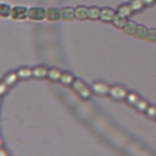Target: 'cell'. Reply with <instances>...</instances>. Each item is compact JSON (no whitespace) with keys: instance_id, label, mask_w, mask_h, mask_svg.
<instances>
[{"instance_id":"obj_1","label":"cell","mask_w":156,"mask_h":156,"mask_svg":"<svg viewBox=\"0 0 156 156\" xmlns=\"http://www.w3.org/2000/svg\"><path fill=\"white\" fill-rule=\"evenodd\" d=\"M45 15H46V10L39 6H33L28 9V18L32 21H41L45 20Z\"/></svg>"},{"instance_id":"obj_2","label":"cell","mask_w":156,"mask_h":156,"mask_svg":"<svg viewBox=\"0 0 156 156\" xmlns=\"http://www.w3.org/2000/svg\"><path fill=\"white\" fill-rule=\"evenodd\" d=\"M72 87H73L74 91H76L77 94H79L82 98L87 99V98L90 96V89H89L82 80H79V79H74V82L72 83Z\"/></svg>"},{"instance_id":"obj_3","label":"cell","mask_w":156,"mask_h":156,"mask_svg":"<svg viewBox=\"0 0 156 156\" xmlns=\"http://www.w3.org/2000/svg\"><path fill=\"white\" fill-rule=\"evenodd\" d=\"M28 17V9L24 6H13L11 11V18L22 21Z\"/></svg>"},{"instance_id":"obj_4","label":"cell","mask_w":156,"mask_h":156,"mask_svg":"<svg viewBox=\"0 0 156 156\" xmlns=\"http://www.w3.org/2000/svg\"><path fill=\"white\" fill-rule=\"evenodd\" d=\"M113 99H117V100H122L124 98L128 96L127 94V90L122 87H118V85H115L112 88H110V93H108Z\"/></svg>"},{"instance_id":"obj_5","label":"cell","mask_w":156,"mask_h":156,"mask_svg":"<svg viewBox=\"0 0 156 156\" xmlns=\"http://www.w3.org/2000/svg\"><path fill=\"white\" fill-rule=\"evenodd\" d=\"M60 18H61V10H58L56 7H50L46 10L45 20H48L49 22H56Z\"/></svg>"},{"instance_id":"obj_6","label":"cell","mask_w":156,"mask_h":156,"mask_svg":"<svg viewBox=\"0 0 156 156\" xmlns=\"http://www.w3.org/2000/svg\"><path fill=\"white\" fill-rule=\"evenodd\" d=\"M73 18H76V9H73L71 6H67V7H63L61 10V20L72 21Z\"/></svg>"},{"instance_id":"obj_7","label":"cell","mask_w":156,"mask_h":156,"mask_svg":"<svg viewBox=\"0 0 156 156\" xmlns=\"http://www.w3.org/2000/svg\"><path fill=\"white\" fill-rule=\"evenodd\" d=\"M116 12L111 7H102L101 9V16H100V20L104 21V22H111L115 17Z\"/></svg>"},{"instance_id":"obj_8","label":"cell","mask_w":156,"mask_h":156,"mask_svg":"<svg viewBox=\"0 0 156 156\" xmlns=\"http://www.w3.org/2000/svg\"><path fill=\"white\" fill-rule=\"evenodd\" d=\"M91 89L93 91H95L96 94H107L110 93V87L102 82H98V83H94L91 85Z\"/></svg>"},{"instance_id":"obj_9","label":"cell","mask_w":156,"mask_h":156,"mask_svg":"<svg viewBox=\"0 0 156 156\" xmlns=\"http://www.w3.org/2000/svg\"><path fill=\"white\" fill-rule=\"evenodd\" d=\"M127 22H128V21H127V17L119 15L118 12L115 15L113 20L111 21V23H112L115 27H117V28H124V26L127 24Z\"/></svg>"},{"instance_id":"obj_10","label":"cell","mask_w":156,"mask_h":156,"mask_svg":"<svg viewBox=\"0 0 156 156\" xmlns=\"http://www.w3.org/2000/svg\"><path fill=\"white\" fill-rule=\"evenodd\" d=\"M88 9H89V7L83 6V5L77 6V7H76V18L79 20V21L87 20V18H88Z\"/></svg>"},{"instance_id":"obj_11","label":"cell","mask_w":156,"mask_h":156,"mask_svg":"<svg viewBox=\"0 0 156 156\" xmlns=\"http://www.w3.org/2000/svg\"><path fill=\"white\" fill-rule=\"evenodd\" d=\"M117 12H118L119 15L124 16V17H128V16H130V15H132L133 9H132L130 4H122V5H119V6H118Z\"/></svg>"},{"instance_id":"obj_12","label":"cell","mask_w":156,"mask_h":156,"mask_svg":"<svg viewBox=\"0 0 156 156\" xmlns=\"http://www.w3.org/2000/svg\"><path fill=\"white\" fill-rule=\"evenodd\" d=\"M101 16V9L98 6H90L88 9V18L90 20H99Z\"/></svg>"},{"instance_id":"obj_13","label":"cell","mask_w":156,"mask_h":156,"mask_svg":"<svg viewBox=\"0 0 156 156\" xmlns=\"http://www.w3.org/2000/svg\"><path fill=\"white\" fill-rule=\"evenodd\" d=\"M136 28H138V24L134 22V21H128L127 24L124 26L123 30L126 34H129V35H134L135 32H136Z\"/></svg>"},{"instance_id":"obj_14","label":"cell","mask_w":156,"mask_h":156,"mask_svg":"<svg viewBox=\"0 0 156 156\" xmlns=\"http://www.w3.org/2000/svg\"><path fill=\"white\" fill-rule=\"evenodd\" d=\"M33 76L37 77V78H44V77H48V69L43 66H39V67H35L33 69Z\"/></svg>"},{"instance_id":"obj_15","label":"cell","mask_w":156,"mask_h":156,"mask_svg":"<svg viewBox=\"0 0 156 156\" xmlns=\"http://www.w3.org/2000/svg\"><path fill=\"white\" fill-rule=\"evenodd\" d=\"M11 11H12V7L9 4L2 2L0 5V16L1 17H9V16H11Z\"/></svg>"},{"instance_id":"obj_16","label":"cell","mask_w":156,"mask_h":156,"mask_svg":"<svg viewBox=\"0 0 156 156\" xmlns=\"http://www.w3.org/2000/svg\"><path fill=\"white\" fill-rule=\"evenodd\" d=\"M147 28L145 27V26H143V24H138V28H136V32H135V37L136 38H139V39H143V38H146V35H147Z\"/></svg>"},{"instance_id":"obj_17","label":"cell","mask_w":156,"mask_h":156,"mask_svg":"<svg viewBox=\"0 0 156 156\" xmlns=\"http://www.w3.org/2000/svg\"><path fill=\"white\" fill-rule=\"evenodd\" d=\"M62 73L57 69V68H50L48 71V78H50L51 80H60Z\"/></svg>"},{"instance_id":"obj_18","label":"cell","mask_w":156,"mask_h":156,"mask_svg":"<svg viewBox=\"0 0 156 156\" xmlns=\"http://www.w3.org/2000/svg\"><path fill=\"white\" fill-rule=\"evenodd\" d=\"M17 77H18L17 73H9V74L5 76V78H4V83H5L7 87H10V85H12V84L17 80Z\"/></svg>"},{"instance_id":"obj_19","label":"cell","mask_w":156,"mask_h":156,"mask_svg":"<svg viewBox=\"0 0 156 156\" xmlns=\"http://www.w3.org/2000/svg\"><path fill=\"white\" fill-rule=\"evenodd\" d=\"M60 80H61L63 84H71V83H73V82H74V77H73L71 73L65 72V73H62V76H61V78H60Z\"/></svg>"},{"instance_id":"obj_20","label":"cell","mask_w":156,"mask_h":156,"mask_svg":"<svg viewBox=\"0 0 156 156\" xmlns=\"http://www.w3.org/2000/svg\"><path fill=\"white\" fill-rule=\"evenodd\" d=\"M17 74H18L20 78L26 79V78H29L30 76H33V71H30L29 68H21V69L17 72Z\"/></svg>"},{"instance_id":"obj_21","label":"cell","mask_w":156,"mask_h":156,"mask_svg":"<svg viewBox=\"0 0 156 156\" xmlns=\"http://www.w3.org/2000/svg\"><path fill=\"white\" fill-rule=\"evenodd\" d=\"M144 5H145V4H144L143 0H132V2H130V6H132L133 11H139V10H141Z\"/></svg>"},{"instance_id":"obj_22","label":"cell","mask_w":156,"mask_h":156,"mask_svg":"<svg viewBox=\"0 0 156 156\" xmlns=\"http://www.w3.org/2000/svg\"><path fill=\"white\" fill-rule=\"evenodd\" d=\"M146 39H147L149 41H156V29H155V28H150V29L147 30Z\"/></svg>"},{"instance_id":"obj_23","label":"cell","mask_w":156,"mask_h":156,"mask_svg":"<svg viewBox=\"0 0 156 156\" xmlns=\"http://www.w3.org/2000/svg\"><path fill=\"white\" fill-rule=\"evenodd\" d=\"M127 100L130 102V104H133V105H136L138 104V101H139V99H138V95H135V94H128V96H127Z\"/></svg>"},{"instance_id":"obj_24","label":"cell","mask_w":156,"mask_h":156,"mask_svg":"<svg viewBox=\"0 0 156 156\" xmlns=\"http://www.w3.org/2000/svg\"><path fill=\"white\" fill-rule=\"evenodd\" d=\"M135 106H136L138 110H140V111H146V110H147V104H146V101H144V100H139Z\"/></svg>"},{"instance_id":"obj_25","label":"cell","mask_w":156,"mask_h":156,"mask_svg":"<svg viewBox=\"0 0 156 156\" xmlns=\"http://www.w3.org/2000/svg\"><path fill=\"white\" fill-rule=\"evenodd\" d=\"M146 112H147V115H149V116H151V117H156V107H154V106L147 107Z\"/></svg>"},{"instance_id":"obj_26","label":"cell","mask_w":156,"mask_h":156,"mask_svg":"<svg viewBox=\"0 0 156 156\" xmlns=\"http://www.w3.org/2000/svg\"><path fill=\"white\" fill-rule=\"evenodd\" d=\"M6 87H7V85H6V84L2 82V84H1V87H0V88H1V90H0V94H1V95L5 93V90H6Z\"/></svg>"},{"instance_id":"obj_27","label":"cell","mask_w":156,"mask_h":156,"mask_svg":"<svg viewBox=\"0 0 156 156\" xmlns=\"http://www.w3.org/2000/svg\"><path fill=\"white\" fill-rule=\"evenodd\" d=\"M143 1H144L145 5H151V4H154L155 0H143Z\"/></svg>"},{"instance_id":"obj_28","label":"cell","mask_w":156,"mask_h":156,"mask_svg":"<svg viewBox=\"0 0 156 156\" xmlns=\"http://www.w3.org/2000/svg\"><path fill=\"white\" fill-rule=\"evenodd\" d=\"M0 156H6V154H5V151H4V150H1V152H0Z\"/></svg>"}]
</instances>
